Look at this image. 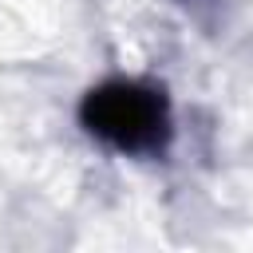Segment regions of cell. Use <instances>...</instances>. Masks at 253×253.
Listing matches in <instances>:
<instances>
[{
  "label": "cell",
  "instance_id": "6da1fadb",
  "mask_svg": "<svg viewBox=\"0 0 253 253\" xmlns=\"http://www.w3.org/2000/svg\"><path fill=\"white\" fill-rule=\"evenodd\" d=\"M79 119L95 138L126 154L162 150L170 138V111H166L162 91L134 79H111L87 91Z\"/></svg>",
  "mask_w": 253,
  "mask_h": 253
},
{
  "label": "cell",
  "instance_id": "7a4b0ae2",
  "mask_svg": "<svg viewBox=\"0 0 253 253\" xmlns=\"http://www.w3.org/2000/svg\"><path fill=\"white\" fill-rule=\"evenodd\" d=\"M178 4H194V0H178Z\"/></svg>",
  "mask_w": 253,
  "mask_h": 253
}]
</instances>
